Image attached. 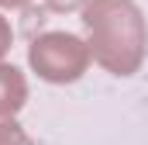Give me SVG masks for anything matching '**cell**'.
<instances>
[{
	"label": "cell",
	"instance_id": "obj_4",
	"mask_svg": "<svg viewBox=\"0 0 148 145\" xmlns=\"http://www.w3.org/2000/svg\"><path fill=\"white\" fill-rule=\"evenodd\" d=\"M0 145H35V142L14 117H3L0 121Z\"/></svg>",
	"mask_w": 148,
	"mask_h": 145
},
{
	"label": "cell",
	"instance_id": "obj_1",
	"mask_svg": "<svg viewBox=\"0 0 148 145\" xmlns=\"http://www.w3.org/2000/svg\"><path fill=\"white\" fill-rule=\"evenodd\" d=\"M90 55L114 76L141 69L148 52V28L134 0H90L83 7Z\"/></svg>",
	"mask_w": 148,
	"mask_h": 145
},
{
	"label": "cell",
	"instance_id": "obj_5",
	"mask_svg": "<svg viewBox=\"0 0 148 145\" xmlns=\"http://www.w3.org/2000/svg\"><path fill=\"white\" fill-rule=\"evenodd\" d=\"M90 0H45V7L48 10H59V14H69V10H79V7H86Z\"/></svg>",
	"mask_w": 148,
	"mask_h": 145
},
{
	"label": "cell",
	"instance_id": "obj_2",
	"mask_svg": "<svg viewBox=\"0 0 148 145\" xmlns=\"http://www.w3.org/2000/svg\"><path fill=\"white\" fill-rule=\"evenodd\" d=\"M90 45L69 31H45L28 48V62L45 83H76L90 69Z\"/></svg>",
	"mask_w": 148,
	"mask_h": 145
},
{
	"label": "cell",
	"instance_id": "obj_3",
	"mask_svg": "<svg viewBox=\"0 0 148 145\" xmlns=\"http://www.w3.org/2000/svg\"><path fill=\"white\" fill-rule=\"evenodd\" d=\"M28 104V79L17 66L0 62V117H14Z\"/></svg>",
	"mask_w": 148,
	"mask_h": 145
},
{
	"label": "cell",
	"instance_id": "obj_6",
	"mask_svg": "<svg viewBox=\"0 0 148 145\" xmlns=\"http://www.w3.org/2000/svg\"><path fill=\"white\" fill-rule=\"evenodd\" d=\"M10 41H14V31H10V24H7V17L0 14V59L10 52Z\"/></svg>",
	"mask_w": 148,
	"mask_h": 145
},
{
	"label": "cell",
	"instance_id": "obj_7",
	"mask_svg": "<svg viewBox=\"0 0 148 145\" xmlns=\"http://www.w3.org/2000/svg\"><path fill=\"white\" fill-rule=\"evenodd\" d=\"M31 0H0V7H7V10H21V7H28Z\"/></svg>",
	"mask_w": 148,
	"mask_h": 145
}]
</instances>
